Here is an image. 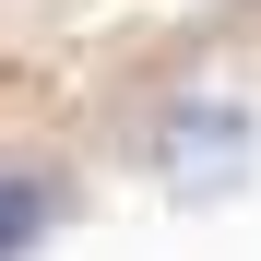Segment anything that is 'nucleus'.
<instances>
[{"label": "nucleus", "mask_w": 261, "mask_h": 261, "mask_svg": "<svg viewBox=\"0 0 261 261\" xmlns=\"http://www.w3.org/2000/svg\"><path fill=\"white\" fill-rule=\"evenodd\" d=\"M238 166H249V119L238 107H178L166 119V178L178 190H226Z\"/></svg>", "instance_id": "1"}, {"label": "nucleus", "mask_w": 261, "mask_h": 261, "mask_svg": "<svg viewBox=\"0 0 261 261\" xmlns=\"http://www.w3.org/2000/svg\"><path fill=\"white\" fill-rule=\"evenodd\" d=\"M48 214H60V190H48V178H0V261H24Z\"/></svg>", "instance_id": "2"}]
</instances>
